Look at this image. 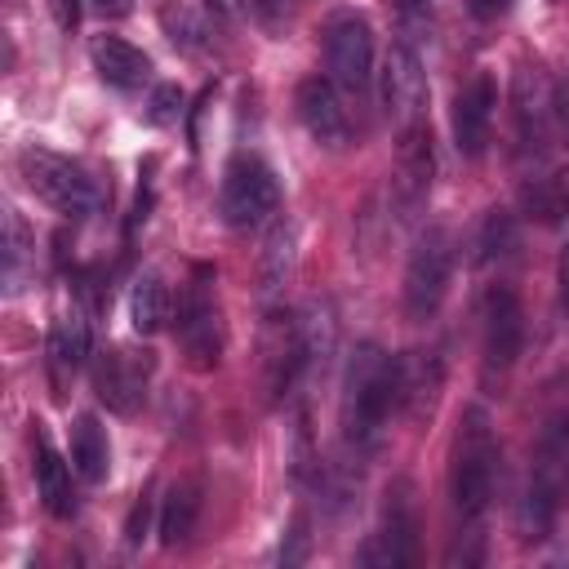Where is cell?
Here are the masks:
<instances>
[{"label":"cell","instance_id":"obj_23","mask_svg":"<svg viewBox=\"0 0 569 569\" xmlns=\"http://www.w3.org/2000/svg\"><path fill=\"white\" fill-rule=\"evenodd\" d=\"M196 516H200V485H196V480L169 485V493H164V502H160V542H164V547L187 542L191 529H196Z\"/></svg>","mask_w":569,"mask_h":569},{"label":"cell","instance_id":"obj_21","mask_svg":"<svg viewBox=\"0 0 569 569\" xmlns=\"http://www.w3.org/2000/svg\"><path fill=\"white\" fill-rule=\"evenodd\" d=\"M71 467H76V476L89 480V485L107 480V471H111L107 427H102L93 413H80V418L71 422Z\"/></svg>","mask_w":569,"mask_h":569},{"label":"cell","instance_id":"obj_16","mask_svg":"<svg viewBox=\"0 0 569 569\" xmlns=\"http://www.w3.org/2000/svg\"><path fill=\"white\" fill-rule=\"evenodd\" d=\"M307 369V351H302V333L293 316H271V325L262 329V382H267V400H280L298 373Z\"/></svg>","mask_w":569,"mask_h":569},{"label":"cell","instance_id":"obj_10","mask_svg":"<svg viewBox=\"0 0 569 569\" xmlns=\"http://www.w3.org/2000/svg\"><path fill=\"white\" fill-rule=\"evenodd\" d=\"M382 111L396 133L427 124V71L409 40H396L382 58Z\"/></svg>","mask_w":569,"mask_h":569},{"label":"cell","instance_id":"obj_36","mask_svg":"<svg viewBox=\"0 0 569 569\" xmlns=\"http://www.w3.org/2000/svg\"><path fill=\"white\" fill-rule=\"evenodd\" d=\"M560 307L569 311V244H565V253H560Z\"/></svg>","mask_w":569,"mask_h":569},{"label":"cell","instance_id":"obj_11","mask_svg":"<svg viewBox=\"0 0 569 569\" xmlns=\"http://www.w3.org/2000/svg\"><path fill=\"white\" fill-rule=\"evenodd\" d=\"M293 107H298V120L311 133V142H320L325 151L351 147L356 124H351V111L342 102V89L329 76H307L293 93Z\"/></svg>","mask_w":569,"mask_h":569},{"label":"cell","instance_id":"obj_29","mask_svg":"<svg viewBox=\"0 0 569 569\" xmlns=\"http://www.w3.org/2000/svg\"><path fill=\"white\" fill-rule=\"evenodd\" d=\"M27 249H31V231H27L22 213L9 209V218H4V276H9V284L18 280V267H22Z\"/></svg>","mask_w":569,"mask_h":569},{"label":"cell","instance_id":"obj_4","mask_svg":"<svg viewBox=\"0 0 569 569\" xmlns=\"http://www.w3.org/2000/svg\"><path fill=\"white\" fill-rule=\"evenodd\" d=\"M18 169H22L27 187L49 209H58L67 218H84V213H93L102 204V191L89 178V169L67 160V156H58V151H49V147H22L18 151Z\"/></svg>","mask_w":569,"mask_h":569},{"label":"cell","instance_id":"obj_9","mask_svg":"<svg viewBox=\"0 0 569 569\" xmlns=\"http://www.w3.org/2000/svg\"><path fill=\"white\" fill-rule=\"evenodd\" d=\"M418 556V511H413V485L409 480H391L387 498H382V516L378 529L369 533L360 560L378 565V569H400L413 565Z\"/></svg>","mask_w":569,"mask_h":569},{"label":"cell","instance_id":"obj_27","mask_svg":"<svg viewBox=\"0 0 569 569\" xmlns=\"http://www.w3.org/2000/svg\"><path fill=\"white\" fill-rule=\"evenodd\" d=\"M525 209H529V218H538V222H560L565 213H569V178L565 173H542V178H533L529 187H525Z\"/></svg>","mask_w":569,"mask_h":569},{"label":"cell","instance_id":"obj_1","mask_svg":"<svg viewBox=\"0 0 569 569\" xmlns=\"http://www.w3.org/2000/svg\"><path fill=\"white\" fill-rule=\"evenodd\" d=\"M405 400V369L378 342H360L342 373V436L356 449H373L396 405Z\"/></svg>","mask_w":569,"mask_h":569},{"label":"cell","instance_id":"obj_30","mask_svg":"<svg viewBox=\"0 0 569 569\" xmlns=\"http://www.w3.org/2000/svg\"><path fill=\"white\" fill-rule=\"evenodd\" d=\"M178 111H182V89L178 84H156L151 102H147V120L151 124H169V120H178Z\"/></svg>","mask_w":569,"mask_h":569},{"label":"cell","instance_id":"obj_17","mask_svg":"<svg viewBox=\"0 0 569 569\" xmlns=\"http://www.w3.org/2000/svg\"><path fill=\"white\" fill-rule=\"evenodd\" d=\"M431 173H436V156H431V129L418 124L409 133H400V160H396V204L400 209H418L431 191Z\"/></svg>","mask_w":569,"mask_h":569},{"label":"cell","instance_id":"obj_7","mask_svg":"<svg viewBox=\"0 0 569 569\" xmlns=\"http://www.w3.org/2000/svg\"><path fill=\"white\" fill-rule=\"evenodd\" d=\"M320 49H325V76L347 93L360 98L373 80V31L365 13H333L320 27Z\"/></svg>","mask_w":569,"mask_h":569},{"label":"cell","instance_id":"obj_12","mask_svg":"<svg viewBox=\"0 0 569 569\" xmlns=\"http://www.w3.org/2000/svg\"><path fill=\"white\" fill-rule=\"evenodd\" d=\"M480 342H485V365L489 369H511L520 347H525V311H520V298L507 284H493L485 293Z\"/></svg>","mask_w":569,"mask_h":569},{"label":"cell","instance_id":"obj_3","mask_svg":"<svg viewBox=\"0 0 569 569\" xmlns=\"http://www.w3.org/2000/svg\"><path fill=\"white\" fill-rule=\"evenodd\" d=\"M565 493H569V418H556L533 445V467L516 507V529L525 542H538L551 533Z\"/></svg>","mask_w":569,"mask_h":569},{"label":"cell","instance_id":"obj_18","mask_svg":"<svg viewBox=\"0 0 569 569\" xmlns=\"http://www.w3.org/2000/svg\"><path fill=\"white\" fill-rule=\"evenodd\" d=\"M89 62L102 76V84L124 89V93L129 89H142L151 80V58L138 44L120 40V36H93L89 40Z\"/></svg>","mask_w":569,"mask_h":569},{"label":"cell","instance_id":"obj_28","mask_svg":"<svg viewBox=\"0 0 569 569\" xmlns=\"http://www.w3.org/2000/svg\"><path fill=\"white\" fill-rule=\"evenodd\" d=\"M511 249H516V218L507 209H489L485 222H480V236H476V258L493 262V258H502Z\"/></svg>","mask_w":569,"mask_h":569},{"label":"cell","instance_id":"obj_33","mask_svg":"<svg viewBox=\"0 0 569 569\" xmlns=\"http://www.w3.org/2000/svg\"><path fill=\"white\" fill-rule=\"evenodd\" d=\"M53 13H58V27L71 31L76 18H80V0H53Z\"/></svg>","mask_w":569,"mask_h":569},{"label":"cell","instance_id":"obj_19","mask_svg":"<svg viewBox=\"0 0 569 569\" xmlns=\"http://www.w3.org/2000/svg\"><path fill=\"white\" fill-rule=\"evenodd\" d=\"M84 356H89V320H84V307H71L49 329V369H53V382L62 387L67 373H76L84 365Z\"/></svg>","mask_w":569,"mask_h":569},{"label":"cell","instance_id":"obj_22","mask_svg":"<svg viewBox=\"0 0 569 569\" xmlns=\"http://www.w3.org/2000/svg\"><path fill=\"white\" fill-rule=\"evenodd\" d=\"M293 258H298V227L289 218H276L267 240H262V258H258V289L276 293L289 276H293Z\"/></svg>","mask_w":569,"mask_h":569},{"label":"cell","instance_id":"obj_35","mask_svg":"<svg viewBox=\"0 0 569 569\" xmlns=\"http://www.w3.org/2000/svg\"><path fill=\"white\" fill-rule=\"evenodd\" d=\"M93 4V13H102V18H120V13H129V0H89Z\"/></svg>","mask_w":569,"mask_h":569},{"label":"cell","instance_id":"obj_32","mask_svg":"<svg viewBox=\"0 0 569 569\" xmlns=\"http://www.w3.org/2000/svg\"><path fill=\"white\" fill-rule=\"evenodd\" d=\"M298 0H253V13L267 22V27H276V22H284L289 18V9H293Z\"/></svg>","mask_w":569,"mask_h":569},{"label":"cell","instance_id":"obj_6","mask_svg":"<svg viewBox=\"0 0 569 569\" xmlns=\"http://www.w3.org/2000/svg\"><path fill=\"white\" fill-rule=\"evenodd\" d=\"M449 276H453V236L445 227H427L413 240L409 262H405V284H400L405 316L431 320L449 293Z\"/></svg>","mask_w":569,"mask_h":569},{"label":"cell","instance_id":"obj_20","mask_svg":"<svg viewBox=\"0 0 569 569\" xmlns=\"http://www.w3.org/2000/svg\"><path fill=\"white\" fill-rule=\"evenodd\" d=\"M36 489H40V502L49 507V516L67 520L76 511V493H71V467L62 462V453L44 440V431L36 436Z\"/></svg>","mask_w":569,"mask_h":569},{"label":"cell","instance_id":"obj_25","mask_svg":"<svg viewBox=\"0 0 569 569\" xmlns=\"http://www.w3.org/2000/svg\"><path fill=\"white\" fill-rule=\"evenodd\" d=\"M156 18H160V31L182 49V53H204L209 49V22L191 9V4H182V0H160V9H156Z\"/></svg>","mask_w":569,"mask_h":569},{"label":"cell","instance_id":"obj_5","mask_svg":"<svg viewBox=\"0 0 569 569\" xmlns=\"http://www.w3.org/2000/svg\"><path fill=\"white\" fill-rule=\"evenodd\" d=\"M280 209V178L276 169L253 156L240 151L227 160L222 182H218V213L227 227H258Z\"/></svg>","mask_w":569,"mask_h":569},{"label":"cell","instance_id":"obj_26","mask_svg":"<svg viewBox=\"0 0 569 569\" xmlns=\"http://www.w3.org/2000/svg\"><path fill=\"white\" fill-rule=\"evenodd\" d=\"M298 333H302L307 369H311V365H325V360L333 356V342H338L333 307H329V302H307V311L298 316Z\"/></svg>","mask_w":569,"mask_h":569},{"label":"cell","instance_id":"obj_31","mask_svg":"<svg viewBox=\"0 0 569 569\" xmlns=\"http://www.w3.org/2000/svg\"><path fill=\"white\" fill-rule=\"evenodd\" d=\"M462 4H467V13H471V18L493 22V18H502V13H507L516 0H462Z\"/></svg>","mask_w":569,"mask_h":569},{"label":"cell","instance_id":"obj_2","mask_svg":"<svg viewBox=\"0 0 569 569\" xmlns=\"http://www.w3.org/2000/svg\"><path fill=\"white\" fill-rule=\"evenodd\" d=\"M493 480H498V436L489 413L471 405L462 409L449 449V502L467 538H480V520L493 502Z\"/></svg>","mask_w":569,"mask_h":569},{"label":"cell","instance_id":"obj_34","mask_svg":"<svg viewBox=\"0 0 569 569\" xmlns=\"http://www.w3.org/2000/svg\"><path fill=\"white\" fill-rule=\"evenodd\" d=\"M204 9L213 18H240L244 13V0H204Z\"/></svg>","mask_w":569,"mask_h":569},{"label":"cell","instance_id":"obj_15","mask_svg":"<svg viewBox=\"0 0 569 569\" xmlns=\"http://www.w3.org/2000/svg\"><path fill=\"white\" fill-rule=\"evenodd\" d=\"M511 120L525 151H538L547 142V129L556 120V93L551 80L538 67H516L511 76Z\"/></svg>","mask_w":569,"mask_h":569},{"label":"cell","instance_id":"obj_8","mask_svg":"<svg viewBox=\"0 0 569 569\" xmlns=\"http://www.w3.org/2000/svg\"><path fill=\"white\" fill-rule=\"evenodd\" d=\"M178 342L196 369H213L222 356V307L213 289V271L196 267L178 298Z\"/></svg>","mask_w":569,"mask_h":569},{"label":"cell","instance_id":"obj_24","mask_svg":"<svg viewBox=\"0 0 569 569\" xmlns=\"http://www.w3.org/2000/svg\"><path fill=\"white\" fill-rule=\"evenodd\" d=\"M164 320H169V289L156 271H142L129 293V325H133V333L151 338L164 329Z\"/></svg>","mask_w":569,"mask_h":569},{"label":"cell","instance_id":"obj_14","mask_svg":"<svg viewBox=\"0 0 569 569\" xmlns=\"http://www.w3.org/2000/svg\"><path fill=\"white\" fill-rule=\"evenodd\" d=\"M147 378H151V360L147 351H129V347H111L98 356L93 365V391L111 413H133L147 396Z\"/></svg>","mask_w":569,"mask_h":569},{"label":"cell","instance_id":"obj_13","mask_svg":"<svg viewBox=\"0 0 569 569\" xmlns=\"http://www.w3.org/2000/svg\"><path fill=\"white\" fill-rule=\"evenodd\" d=\"M493 107H498V84L489 71H476L458 93H453V147L467 160H480L489 147L493 129Z\"/></svg>","mask_w":569,"mask_h":569},{"label":"cell","instance_id":"obj_37","mask_svg":"<svg viewBox=\"0 0 569 569\" xmlns=\"http://www.w3.org/2000/svg\"><path fill=\"white\" fill-rule=\"evenodd\" d=\"M556 124H560V133L569 138V93H565V98H556Z\"/></svg>","mask_w":569,"mask_h":569},{"label":"cell","instance_id":"obj_38","mask_svg":"<svg viewBox=\"0 0 569 569\" xmlns=\"http://www.w3.org/2000/svg\"><path fill=\"white\" fill-rule=\"evenodd\" d=\"M431 0H396V9H405V13H413V9H427Z\"/></svg>","mask_w":569,"mask_h":569}]
</instances>
